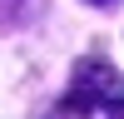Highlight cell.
I'll list each match as a JSON object with an SVG mask.
<instances>
[{
	"mask_svg": "<svg viewBox=\"0 0 124 119\" xmlns=\"http://www.w3.org/2000/svg\"><path fill=\"white\" fill-rule=\"evenodd\" d=\"M89 114H94V119H124V94L119 99H94Z\"/></svg>",
	"mask_w": 124,
	"mask_h": 119,
	"instance_id": "cell-1",
	"label": "cell"
},
{
	"mask_svg": "<svg viewBox=\"0 0 124 119\" xmlns=\"http://www.w3.org/2000/svg\"><path fill=\"white\" fill-rule=\"evenodd\" d=\"M89 5H114V0H89Z\"/></svg>",
	"mask_w": 124,
	"mask_h": 119,
	"instance_id": "cell-2",
	"label": "cell"
}]
</instances>
